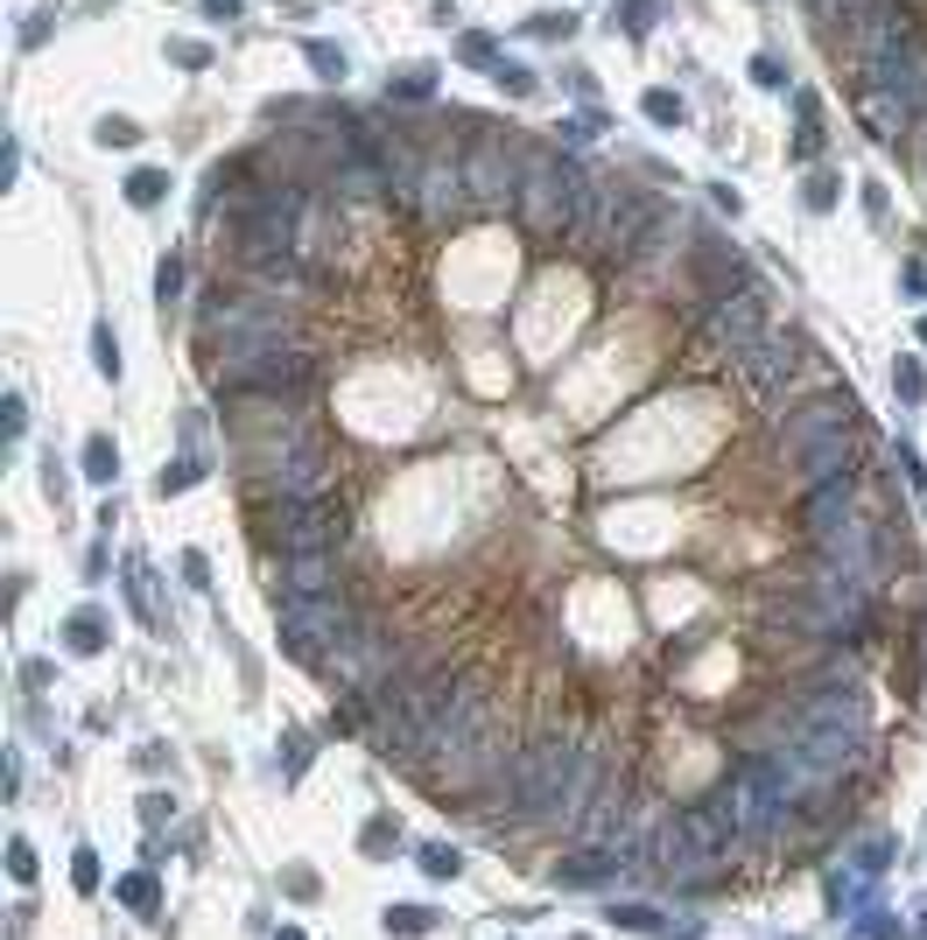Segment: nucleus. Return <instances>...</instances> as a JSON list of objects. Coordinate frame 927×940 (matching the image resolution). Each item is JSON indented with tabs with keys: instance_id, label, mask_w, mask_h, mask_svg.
<instances>
[{
	"instance_id": "nucleus-10",
	"label": "nucleus",
	"mask_w": 927,
	"mask_h": 940,
	"mask_svg": "<svg viewBox=\"0 0 927 940\" xmlns=\"http://www.w3.org/2000/svg\"><path fill=\"white\" fill-rule=\"evenodd\" d=\"M520 176H527V169L514 162V154H506L499 141H485L471 162H464V190H471L478 204H514V197H520Z\"/></svg>"
},
{
	"instance_id": "nucleus-1",
	"label": "nucleus",
	"mask_w": 927,
	"mask_h": 940,
	"mask_svg": "<svg viewBox=\"0 0 927 940\" xmlns=\"http://www.w3.org/2000/svg\"><path fill=\"white\" fill-rule=\"evenodd\" d=\"M590 176L577 162H562V154H535L520 176V211H527V232L535 239H562V232H584L590 218Z\"/></svg>"
},
{
	"instance_id": "nucleus-21",
	"label": "nucleus",
	"mask_w": 927,
	"mask_h": 940,
	"mask_svg": "<svg viewBox=\"0 0 927 940\" xmlns=\"http://www.w3.org/2000/svg\"><path fill=\"white\" fill-rule=\"evenodd\" d=\"M752 78L766 84V92H780V84H787V71H780V63H772V57H759V63H752Z\"/></svg>"
},
{
	"instance_id": "nucleus-11",
	"label": "nucleus",
	"mask_w": 927,
	"mask_h": 940,
	"mask_svg": "<svg viewBox=\"0 0 927 940\" xmlns=\"http://www.w3.org/2000/svg\"><path fill=\"white\" fill-rule=\"evenodd\" d=\"M738 372H745V387H752V393H780L787 387V379H794V344H772V338H759L752 351H745L738 358Z\"/></svg>"
},
{
	"instance_id": "nucleus-19",
	"label": "nucleus",
	"mask_w": 927,
	"mask_h": 940,
	"mask_svg": "<svg viewBox=\"0 0 927 940\" xmlns=\"http://www.w3.org/2000/svg\"><path fill=\"white\" fill-rule=\"evenodd\" d=\"M457 57H464V63H492V36H464Z\"/></svg>"
},
{
	"instance_id": "nucleus-16",
	"label": "nucleus",
	"mask_w": 927,
	"mask_h": 940,
	"mask_svg": "<svg viewBox=\"0 0 927 940\" xmlns=\"http://www.w3.org/2000/svg\"><path fill=\"white\" fill-rule=\"evenodd\" d=\"M647 113H654L660 127H675V120H681V99H675V92H647Z\"/></svg>"
},
{
	"instance_id": "nucleus-17",
	"label": "nucleus",
	"mask_w": 927,
	"mask_h": 940,
	"mask_svg": "<svg viewBox=\"0 0 927 940\" xmlns=\"http://www.w3.org/2000/svg\"><path fill=\"white\" fill-rule=\"evenodd\" d=\"M654 14H660L654 0H626V29H632V36H647V29H654Z\"/></svg>"
},
{
	"instance_id": "nucleus-4",
	"label": "nucleus",
	"mask_w": 927,
	"mask_h": 940,
	"mask_svg": "<svg viewBox=\"0 0 927 940\" xmlns=\"http://www.w3.org/2000/svg\"><path fill=\"white\" fill-rule=\"evenodd\" d=\"M281 632H289L296 653H309L317 639L330 646V653H345V646L366 639V618L351 611L338 590H323V597H281Z\"/></svg>"
},
{
	"instance_id": "nucleus-26",
	"label": "nucleus",
	"mask_w": 927,
	"mask_h": 940,
	"mask_svg": "<svg viewBox=\"0 0 927 940\" xmlns=\"http://www.w3.org/2000/svg\"><path fill=\"white\" fill-rule=\"evenodd\" d=\"M808 8H815V14H844L850 0H808Z\"/></svg>"
},
{
	"instance_id": "nucleus-15",
	"label": "nucleus",
	"mask_w": 927,
	"mask_h": 940,
	"mask_svg": "<svg viewBox=\"0 0 927 940\" xmlns=\"http://www.w3.org/2000/svg\"><path fill=\"white\" fill-rule=\"evenodd\" d=\"M169 183H162V176H154V169H141L134 176V183H127V197H134V204H154V197H162Z\"/></svg>"
},
{
	"instance_id": "nucleus-25",
	"label": "nucleus",
	"mask_w": 927,
	"mask_h": 940,
	"mask_svg": "<svg viewBox=\"0 0 927 940\" xmlns=\"http://www.w3.org/2000/svg\"><path fill=\"white\" fill-rule=\"evenodd\" d=\"M99 133H106V141H113V148H127V141H134V120H106Z\"/></svg>"
},
{
	"instance_id": "nucleus-3",
	"label": "nucleus",
	"mask_w": 927,
	"mask_h": 940,
	"mask_svg": "<svg viewBox=\"0 0 927 940\" xmlns=\"http://www.w3.org/2000/svg\"><path fill=\"white\" fill-rule=\"evenodd\" d=\"M654 226H660V204H654V197H639L632 183H598V190H590L584 232L598 239V246H611V253H639V246L654 239Z\"/></svg>"
},
{
	"instance_id": "nucleus-13",
	"label": "nucleus",
	"mask_w": 927,
	"mask_h": 940,
	"mask_svg": "<svg viewBox=\"0 0 927 940\" xmlns=\"http://www.w3.org/2000/svg\"><path fill=\"white\" fill-rule=\"evenodd\" d=\"M457 190H464V169H450V162H422V183H415V197H422L429 218H450V211H457Z\"/></svg>"
},
{
	"instance_id": "nucleus-18",
	"label": "nucleus",
	"mask_w": 927,
	"mask_h": 940,
	"mask_svg": "<svg viewBox=\"0 0 927 940\" xmlns=\"http://www.w3.org/2000/svg\"><path fill=\"white\" fill-rule=\"evenodd\" d=\"M309 63H317V71H323V78H338V71H345V57H338V50H330V42H309Z\"/></svg>"
},
{
	"instance_id": "nucleus-5",
	"label": "nucleus",
	"mask_w": 927,
	"mask_h": 940,
	"mask_svg": "<svg viewBox=\"0 0 927 940\" xmlns=\"http://www.w3.org/2000/svg\"><path fill=\"white\" fill-rule=\"evenodd\" d=\"M268 541L275 554H338L345 548V512L323 499H275L268 512Z\"/></svg>"
},
{
	"instance_id": "nucleus-6",
	"label": "nucleus",
	"mask_w": 927,
	"mask_h": 940,
	"mask_svg": "<svg viewBox=\"0 0 927 940\" xmlns=\"http://www.w3.org/2000/svg\"><path fill=\"white\" fill-rule=\"evenodd\" d=\"M211 330H218V351L226 358H268V351H289L281 338H289V323H281V309L275 302H253V296H226L218 302V317H211Z\"/></svg>"
},
{
	"instance_id": "nucleus-23",
	"label": "nucleus",
	"mask_w": 927,
	"mask_h": 940,
	"mask_svg": "<svg viewBox=\"0 0 927 940\" xmlns=\"http://www.w3.org/2000/svg\"><path fill=\"white\" fill-rule=\"evenodd\" d=\"M393 92H401V99H429V71H408L401 84H393Z\"/></svg>"
},
{
	"instance_id": "nucleus-2",
	"label": "nucleus",
	"mask_w": 927,
	"mask_h": 940,
	"mask_svg": "<svg viewBox=\"0 0 927 940\" xmlns=\"http://www.w3.org/2000/svg\"><path fill=\"white\" fill-rule=\"evenodd\" d=\"M780 450L801 484H829L850 470V400H808L801 414H787Z\"/></svg>"
},
{
	"instance_id": "nucleus-14",
	"label": "nucleus",
	"mask_w": 927,
	"mask_h": 940,
	"mask_svg": "<svg viewBox=\"0 0 927 940\" xmlns=\"http://www.w3.org/2000/svg\"><path fill=\"white\" fill-rule=\"evenodd\" d=\"M611 857H605V849H590V857H577V863H562V884H598V878H611Z\"/></svg>"
},
{
	"instance_id": "nucleus-9",
	"label": "nucleus",
	"mask_w": 927,
	"mask_h": 940,
	"mask_svg": "<svg viewBox=\"0 0 927 940\" xmlns=\"http://www.w3.org/2000/svg\"><path fill=\"white\" fill-rule=\"evenodd\" d=\"M681 828H689V842L702 849V863L710 857H724L738 836H745V808H738V787H724V793H710L696 814H681Z\"/></svg>"
},
{
	"instance_id": "nucleus-8",
	"label": "nucleus",
	"mask_w": 927,
	"mask_h": 940,
	"mask_svg": "<svg viewBox=\"0 0 927 940\" xmlns=\"http://www.w3.org/2000/svg\"><path fill=\"white\" fill-rule=\"evenodd\" d=\"M766 338V296L759 288H738V296H710V344L724 358H745Z\"/></svg>"
},
{
	"instance_id": "nucleus-24",
	"label": "nucleus",
	"mask_w": 927,
	"mask_h": 940,
	"mask_svg": "<svg viewBox=\"0 0 927 940\" xmlns=\"http://www.w3.org/2000/svg\"><path fill=\"white\" fill-rule=\"evenodd\" d=\"M422 870H429V878H450V870H457V857H450V849H429V857H422Z\"/></svg>"
},
{
	"instance_id": "nucleus-20",
	"label": "nucleus",
	"mask_w": 927,
	"mask_h": 940,
	"mask_svg": "<svg viewBox=\"0 0 927 940\" xmlns=\"http://www.w3.org/2000/svg\"><path fill=\"white\" fill-rule=\"evenodd\" d=\"M808 204H815V211L836 204V176H815V183H808Z\"/></svg>"
},
{
	"instance_id": "nucleus-7",
	"label": "nucleus",
	"mask_w": 927,
	"mask_h": 940,
	"mask_svg": "<svg viewBox=\"0 0 927 940\" xmlns=\"http://www.w3.org/2000/svg\"><path fill=\"white\" fill-rule=\"evenodd\" d=\"M850 50L878 78V71H899V63L920 57V29H914L907 8H865V14L850 21Z\"/></svg>"
},
{
	"instance_id": "nucleus-12",
	"label": "nucleus",
	"mask_w": 927,
	"mask_h": 940,
	"mask_svg": "<svg viewBox=\"0 0 927 940\" xmlns=\"http://www.w3.org/2000/svg\"><path fill=\"white\" fill-rule=\"evenodd\" d=\"M323 590H338L330 554H281V597H323Z\"/></svg>"
},
{
	"instance_id": "nucleus-22",
	"label": "nucleus",
	"mask_w": 927,
	"mask_h": 940,
	"mask_svg": "<svg viewBox=\"0 0 927 940\" xmlns=\"http://www.w3.org/2000/svg\"><path fill=\"white\" fill-rule=\"evenodd\" d=\"M84 463H92V478H113V442H92V457H84Z\"/></svg>"
}]
</instances>
